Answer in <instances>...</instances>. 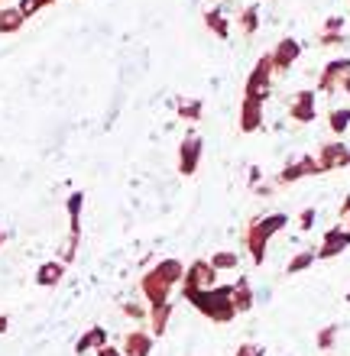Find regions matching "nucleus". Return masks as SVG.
I'll use <instances>...</instances> for the list:
<instances>
[{"mask_svg": "<svg viewBox=\"0 0 350 356\" xmlns=\"http://www.w3.org/2000/svg\"><path fill=\"white\" fill-rule=\"evenodd\" d=\"M185 301L195 311H201L214 324H230L237 318V308L230 301V285H214V289H182Z\"/></svg>", "mask_w": 350, "mask_h": 356, "instance_id": "f257e3e1", "label": "nucleus"}, {"mask_svg": "<svg viewBox=\"0 0 350 356\" xmlns=\"http://www.w3.org/2000/svg\"><path fill=\"white\" fill-rule=\"evenodd\" d=\"M285 224H289V214H266L250 220V227H246V253H250L253 266L266 263V246Z\"/></svg>", "mask_w": 350, "mask_h": 356, "instance_id": "f03ea898", "label": "nucleus"}, {"mask_svg": "<svg viewBox=\"0 0 350 356\" xmlns=\"http://www.w3.org/2000/svg\"><path fill=\"white\" fill-rule=\"evenodd\" d=\"M269 94H273V62H269V56H263V58H256L253 72L246 75L244 97H253V101L266 104Z\"/></svg>", "mask_w": 350, "mask_h": 356, "instance_id": "7ed1b4c3", "label": "nucleus"}, {"mask_svg": "<svg viewBox=\"0 0 350 356\" xmlns=\"http://www.w3.org/2000/svg\"><path fill=\"white\" fill-rule=\"evenodd\" d=\"M65 211H68V220H72V236L65 243V253H62V263H72L78 253V240H81V211H85V195L81 191H72L65 201Z\"/></svg>", "mask_w": 350, "mask_h": 356, "instance_id": "20e7f679", "label": "nucleus"}, {"mask_svg": "<svg viewBox=\"0 0 350 356\" xmlns=\"http://www.w3.org/2000/svg\"><path fill=\"white\" fill-rule=\"evenodd\" d=\"M201 152H205V140H201L198 133L191 130L185 133V140L179 143V175H195L201 165Z\"/></svg>", "mask_w": 350, "mask_h": 356, "instance_id": "39448f33", "label": "nucleus"}, {"mask_svg": "<svg viewBox=\"0 0 350 356\" xmlns=\"http://www.w3.org/2000/svg\"><path fill=\"white\" fill-rule=\"evenodd\" d=\"M299 56H302V42H299V39H292V36L279 39V42H276V49L269 52L273 75H276V72H279V75H285V72H289V68L299 62Z\"/></svg>", "mask_w": 350, "mask_h": 356, "instance_id": "423d86ee", "label": "nucleus"}, {"mask_svg": "<svg viewBox=\"0 0 350 356\" xmlns=\"http://www.w3.org/2000/svg\"><path fill=\"white\" fill-rule=\"evenodd\" d=\"M214 285H218V272L208 259H195V263L185 266L182 289H214Z\"/></svg>", "mask_w": 350, "mask_h": 356, "instance_id": "0eeeda50", "label": "nucleus"}, {"mask_svg": "<svg viewBox=\"0 0 350 356\" xmlns=\"http://www.w3.org/2000/svg\"><path fill=\"white\" fill-rule=\"evenodd\" d=\"M350 165V146L347 143H324L318 152V169L321 172H337Z\"/></svg>", "mask_w": 350, "mask_h": 356, "instance_id": "6e6552de", "label": "nucleus"}, {"mask_svg": "<svg viewBox=\"0 0 350 356\" xmlns=\"http://www.w3.org/2000/svg\"><path fill=\"white\" fill-rule=\"evenodd\" d=\"M308 175H321L318 159H312V156H299V159H292L279 175H276V185H292V181L308 178Z\"/></svg>", "mask_w": 350, "mask_h": 356, "instance_id": "1a4fd4ad", "label": "nucleus"}, {"mask_svg": "<svg viewBox=\"0 0 350 356\" xmlns=\"http://www.w3.org/2000/svg\"><path fill=\"white\" fill-rule=\"evenodd\" d=\"M350 75V58H334L321 68V78H318V91L321 94H334L341 88V78Z\"/></svg>", "mask_w": 350, "mask_h": 356, "instance_id": "9d476101", "label": "nucleus"}, {"mask_svg": "<svg viewBox=\"0 0 350 356\" xmlns=\"http://www.w3.org/2000/svg\"><path fill=\"white\" fill-rule=\"evenodd\" d=\"M289 117H292L295 123H312L315 117H318V97H315V91L295 94L292 104H289Z\"/></svg>", "mask_w": 350, "mask_h": 356, "instance_id": "9b49d317", "label": "nucleus"}, {"mask_svg": "<svg viewBox=\"0 0 350 356\" xmlns=\"http://www.w3.org/2000/svg\"><path fill=\"white\" fill-rule=\"evenodd\" d=\"M140 289H143V295H146V301H150V308L166 305V301H169V295H172V285H169V282H162L152 269L140 279Z\"/></svg>", "mask_w": 350, "mask_h": 356, "instance_id": "f8f14e48", "label": "nucleus"}, {"mask_svg": "<svg viewBox=\"0 0 350 356\" xmlns=\"http://www.w3.org/2000/svg\"><path fill=\"white\" fill-rule=\"evenodd\" d=\"M350 246V230H341V227H331L321 240V250H318V259H334L341 256Z\"/></svg>", "mask_w": 350, "mask_h": 356, "instance_id": "ddd939ff", "label": "nucleus"}, {"mask_svg": "<svg viewBox=\"0 0 350 356\" xmlns=\"http://www.w3.org/2000/svg\"><path fill=\"white\" fill-rule=\"evenodd\" d=\"M152 334L150 330H130L123 334V356H150L152 353Z\"/></svg>", "mask_w": 350, "mask_h": 356, "instance_id": "4468645a", "label": "nucleus"}, {"mask_svg": "<svg viewBox=\"0 0 350 356\" xmlns=\"http://www.w3.org/2000/svg\"><path fill=\"white\" fill-rule=\"evenodd\" d=\"M260 127H263V104L253 101V97H244V104H240V130L256 133Z\"/></svg>", "mask_w": 350, "mask_h": 356, "instance_id": "2eb2a0df", "label": "nucleus"}, {"mask_svg": "<svg viewBox=\"0 0 350 356\" xmlns=\"http://www.w3.org/2000/svg\"><path fill=\"white\" fill-rule=\"evenodd\" d=\"M101 347H107V330L104 327H91V330H85V334L78 337L75 353L78 356H91V353H97Z\"/></svg>", "mask_w": 350, "mask_h": 356, "instance_id": "dca6fc26", "label": "nucleus"}, {"mask_svg": "<svg viewBox=\"0 0 350 356\" xmlns=\"http://www.w3.org/2000/svg\"><path fill=\"white\" fill-rule=\"evenodd\" d=\"M172 311H175V305H172V301H166V305H156V308H150V334H152V337H162V334L169 330Z\"/></svg>", "mask_w": 350, "mask_h": 356, "instance_id": "f3484780", "label": "nucleus"}, {"mask_svg": "<svg viewBox=\"0 0 350 356\" xmlns=\"http://www.w3.org/2000/svg\"><path fill=\"white\" fill-rule=\"evenodd\" d=\"M230 301H234L237 314H244V311L253 308V285H250V279H237L234 285H230Z\"/></svg>", "mask_w": 350, "mask_h": 356, "instance_id": "a211bd4d", "label": "nucleus"}, {"mask_svg": "<svg viewBox=\"0 0 350 356\" xmlns=\"http://www.w3.org/2000/svg\"><path fill=\"white\" fill-rule=\"evenodd\" d=\"M152 272H156L162 282H169L172 289L182 285V279H185V266H182L179 259H159V263L152 266Z\"/></svg>", "mask_w": 350, "mask_h": 356, "instance_id": "6ab92c4d", "label": "nucleus"}, {"mask_svg": "<svg viewBox=\"0 0 350 356\" xmlns=\"http://www.w3.org/2000/svg\"><path fill=\"white\" fill-rule=\"evenodd\" d=\"M62 275H65V263H42L36 269V285L52 289V285H58V282H62Z\"/></svg>", "mask_w": 350, "mask_h": 356, "instance_id": "aec40b11", "label": "nucleus"}, {"mask_svg": "<svg viewBox=\"0 0 350 356\" xmlns=\"http://www.w3.org/2000/svg\"><path fill=\"white\" fill-rule=\"evenodd\" d=\"M205 26H208L218 39H228L230 36V19L224 17L221 10H208V13H205Z\"/></svg>", "mask_w": 350, "mask_h": 356, "instance_id": "412c9836", "label": "nucleus"}, {"mask_svg": "<svg viewBox=\"0 0 350 356\" xmlns=\"http://www.w3.org/2000/svg\"><path fill=\"white\" fill-rule=\"evenodd\" d=\"M23 13H19L17 7L13 10H0V33H17L19 26H23Z\"/></svg>", "mask_w": 350, "mask_h": 356, "instance_id": "4be33fe9", "label": "nucleus"}, {"mask_svg": "<svg viewBox=\"0 0 350 356\" xmlns=\"http://www.w3.org/2000/svg\"><path fill=\"white\" fill-rule=\"evenodd\" d=\"M208 263L214 266V272H224V269H237V266H240V256L230 253V250H221V253L211 256Z\"/></svg>", "mask_w": 350, "mask_h": 356, "instance_id": "5701e85b", "label": "nucleus"}, {"mask_svg": "<svg viewBox=\"0 0 350 356\" xmlns=\"http://www.w3.org/2000/svg\"><path fill=\"white\" fill-rule=\"evenodd\" d=\"M201 101L195 97V101H179V107H175V113H179L182 120H189V123H195V120H201Z\"/></svg>", "mask_w": 350, "mask_h": 356, "instance_id": "b1692460", "label": "nucleus"}, {"mask_svg": "<svg viewBox=\"0 0 350 356\" xmlns=\"http://www.w3.org/2000/svg\"><path fill=\"white\" fill-rule=\"evenodd\" d=\"M240 29H244L246 36H253L256 29H260V10H256V7H244V13H240Z\"/></svg>", "mask_w": 350, "mask_h": 356, "instance_id": "393cba45", "label": "nucleus"}, {"mask_svg": "<svg viewBox=\"0 0 350 356\" xmlns=\"http://www.w3.org/2000/svg\"><path fill=\"white\" fill-rule=\"evenodd\" d=\"M315 259H318V253H295L292 259H289V266H285V272H289V275H295V272H305L308 266L315 263Z\"/></svg>", "mask_w": 350, "mask_h": 356, "instance_id": "a878e982", "label": "nucleus"}, {"mask_svg": "<svg viewBox=\"0 0 350 356\" xmlns=\"http://www.w3.org/2000/svg\"><path fill=\"white\" fill-rule=\"evenodd\" d=\"M328 123H331L334 133H344L350 127V107H337V111L328 113Z\"/></svg>", "mask_w": 350, "mask_h": 356, "instance_id": "bb28decb", "label": "nucleus"}, {"mask_svg": "<svg viewBox=\"0 0 350 356\" xmlns=\"http://www.w3.org/2000/svg\"><path fill=\"white\" fill-rule=\"evenodd\" d=\"M334 343H337V327H334V324H331V327L318 330V350H321V353H328Z\"/></svg>", "mask_w": 350, "mask_h": 356, "instance_id": "cd10ccee", "label": "nucleus"}, {"mask_svg": "<svg viewBox=\"0 0 350 356\" xmlns=\"http://www.w3.org/2000/svg\"><path fill=\"white\" fill-rule=\"evenodd\" d=\"M49 3H56V0H19V13H23V17H33V13H39V10L42 7H49Z\"/></svg>", "mask_w": 350, "mask_h": 356, "instance_id": "c85d7f7f", "label": "nucleus"}, {"mask_svg": "<svg viewBox=\"0 0 350 356\" xmlns=\"http://www.w3.org/2000/svg\"><path fill=\"white\" fill-rule=\"evenodd\" d=\"M123 314L133 321H143V318H150V308H143V305H136V301H127L123 305Z\"/></svg>", "mask_w": 350, "mask_h": 356, "instance_id": "c756f323", "label": "nucleus"}, {"mask_svg": "<svg viewBox=\"0 0 350 356\" xmlns=\"http://www.w3.org/2000/svg\"><path fill=\"white\" fill-rule=\"evenodd\" d=\"M318 42H321V46H341V42H347V36H344V33H321Z\"/></svg>", "mask_w": 350, "mask_h": 356, "instance_id": "7c9ffc66", "label": "nucleus"}, {"mask_svg": "<svg viewBox=\"0 0 350 356\" xmlns=\"http://www.w3.org/2000/svg\"><path fill=\"white\" fill-rule=\"evenodd\" d=\"M237 356H263V347H256V343H240V347H237Z\"/></svg>", "mask_w": 350, "mask_h": 356, "instance_id": "2f4dec72", "label": "nucleus"}, {"mask_svg": "<svg viewBox=\"0 0 350 356\" xmlns=\"http://www.w3.org/2000/svg\"><path fill=\"white\" fill-rule=\"evenodd\" d=\"M341 29H344V19L341 17H331V19H324L321 33H341Z\"/></svg>", "mask_w": 350, "mask_h": 356, "instance_id": "473e14b6", "label": "nucleus"}, {"mask_svg": "<svg viewBox=\"0 0 350 356\" xmlns=\"http://www.w3.org/2000/svg\"><path fill=\"white\" fill-rule=\"evenodd\" d=\"M299 224H302V230H312V224H315V207H308V211H302V214H299Z\"/></svg>", "mask_w": 350, "mask_h": 356, "instance_id": "72a5a7b5", "label": "nucleus"}, {"mask_svg": "<svg viewBox=\"0 0 350 356\" xmlns=\"http://www.w3.org/2000/svg\"><path fill=\"white\" fill-rule=\"evenodd\" d=\"M91 356H123V350H117V347H111V343H107V347H101L97 353H91Z\"/></svg>", "mask_w": 350, "mask_h": 356, "instance_id": "f704fd0d", "label": "nucleus"}, {"mask_svg": "<svg viewBox=\"0 0 350 356\" xmlns=\"http://www.w3.org/2000/svg\"><path fill=\"white\" fill-rule=\"evenodd\" d=\"M10 330V318H3V314H0V334H7Z\"/></svg>", "mask_w": 350, "mask_h": 356, "instance_id": "c9c22d12", "label": "nucleus"}, {"mask_svg": "<svg viewBox=\"0 0 350 356\" xmlns=\"http://www.w3.org/2000/svg\"><path fill=\"white\" fill-rule=\"evenodd\" d=\"M256 181H260V169L253 165V169H250V185H256Z\"/></svg>", "mask_w": 350, "mask_h": 356, "instance_id": "e433bc0d", "label": "nucleus"}, {"mask_svg": "<svg viewBox=\"0 0 350 356\" xmlns=\"http://www.w3.org/2000/svg\"><path fill=\"white\" fill-rule=\"evenodd\" d=\"M341 214H344V217H350V195H347V201H344V207H341Z\"/></svg>", "mask_w": 350, "mask_h": 356, "instance_id": "4c0bfd02", "label": "nucleus"}, {"mask_svg": "<svg viewBox=\"0 0 350 356\" xmlns=\"http://www.w3.org/2000/svg\"><path fill=\"white\" fill-rule=\"evenodd\" d=\"M341 88L350 94V75H344V78H341Z\"/></svg>", "mask_w": 350, "mask_h": 356, "instance_id": "58836bf2", "label": "nucleus"}, {"mask_svg": "<svg viewBox=\"0 0 350 356\" xmlns=\"http://www.w3.org/2000/svg\"><path fill=\"white\" fill-rule=\"evenodd\" d=\"M0 246H3V230H0Z\"/></svg>", "mask_w": 350, "mask_h": 356, "instance_id": "ea45409f", "label": "nucleus"}, {"mask_svg": "<svg viewBox=\"0 0 350 356\" xmlns=\"http://www.w3.org/2000/svg\"><path fill=\"white\" fill-rule=\"evenodd\" d=\"M347 301H350V291H347Z\"/></svg>", "mask_w": 350, "mask_h": 356, "instance_id": "a19ab883", "label": "nucleus"}, {"mask_svg": "<svg viewBox=\"0 0 350 356\" xmlns=\"http://www.w3.org/2000/svg\"><path fill=\"white\" fill-rule=\"evenodd\" d=\"M347 220H350V217H347ZM347 230H350V224H347Z\"/></svg>", "mask_w": 350, "mask_h": 356, "instance_id": "79ce46f5", "label": "nucleus"}]
</instances>
